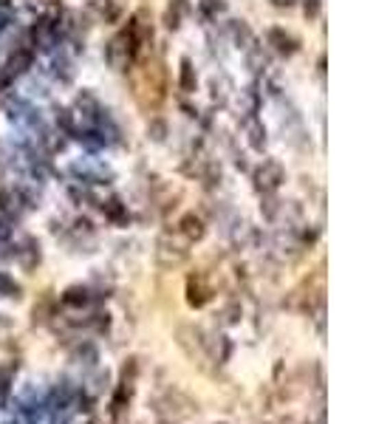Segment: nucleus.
Returning <instances> with one entry per match:
<instances>
[{
    "label": "nucleus",
    "mask_w": 376,
    "mask_h": 424,
    "mask_svg": "<svg viewBox=\"0 0 376 424\" xmlns=\"http://www.w3.org/2000/svg\"><path fill=\"white\" fill-rule=\"evenodd\" d=\"M164 88H167V74L161 62H145L133 74V93L142 108L156 110L164 102Z\"/></svg>",
    "instance_id": "nucleus-1"
},
{
    "label": "nucleus",
    "mask_w": 376,
    "mask_h": 424,
    "mask_svg": "<svg viewBox=\"0 0 376 424\" xmlns=\"http://www.w3.org/2000/svg\"><path fill=\"white\" fill-rule=\"evenodd\" d=\"M136 54H139V45L133 43V37L128 32H119L116 37H110L108 45H105V60L116 71H128L133 65Z\"/></svg>",
    "instance_id": "nucleus-2"
},
{
    "label": "nucleus",
    "mask_w": 376,
    "mask_h": 424,
    "mask_svg": "<svg viewBox=\"0 0 376 424\" xmlns=\"http://www.w3.org/2000/svg\"><path fill=\"white\" fill-rule=\"evenodd\" d=\"M156 263L161 266V269H178V266H184L187 261H190V249H187L184 244H178V241H173V238H158L156 241Z\"/></svg>",
    "instance_id": "nucleus-3"
},
{
    "label": "nucleus",
    "mask_w": 376,
    "mask_h": 424,
    "mask_svg": "<svg viewBox=\"0 0 376 424\" xmlns=\"http://www.w3.org/2000/svg\"><path fill=\"white\" fill-rule=\"evenodd\" d=\"M156 410L161 416H170V419H181V416H190L193 413V402L187 399L181 390H167L161 399H156Z\"/></svg>",
    "instance_id": "nucleus-4"
},
{
    "label": "nucleus",
    "mask_w": 376,
    "mask_h": 424,
    "mask_svg": "<svg viewBox=\"0 0 376 424\" xmlns=\"http://www.w3.org/2000/svg\"><path fill=\"white\" fill-rule=\"evenodd\" d=\"M283 178H286V173L280 167V161H272V158H266L261 167L255 170V184H257V190H263V193H274L277 187L283 184Z\"/></svg>",
    "instance_id": "nucleus-5"
},
{
    "label": "nucleus",
    "mask_w": 376,
    "mask_h": 424,
    "mask_svg": "<svg viewBox=\"0 0 376 424\" xmlns=\"http://www.w3.org/2000/svg\"><path fill=\"white\" fill-rule=\"evenodd\" d=\"M178 345L190 353V357H196V353H204L207 351V340H204V334H201V328H196V325H184V328H178Z\"/></svg>",
    "instance_id": "nucleus-6"
},
{
    "label": "nucleus",
    "mask_w": 376,
    "mask_h": 424,
    "mask_svg": "<svg viewBox=\"0 0 376 424\" xmlns=\"http://www.w3.org/2000/svg\"><path fill=\"white\" fill-rule=\"evenodd\" d=\"M209 297H213V289L207 286L204 274H193L190 280H187V303H190V305L201 309V305L209 303Z\"/></svg>",
    "instance_id": "nucleus-7"
},
{
    "label": "nucleus",
    "mask_w": 376,
    "mask_h": 424,
    "mask_svg": "<svg viewBox=\"0 0 376 424\" xmlns=\"http://www.w3.org/2000/svg\"><path fill=\"white\" fill-rule=\"evenodd\" d=\"M14 257H17V263L26 269V272H32L37 263H40V244L34 241V238H26L20 246H17V252H14Z\"/></svg>",
    "instance_id": "nucleus-8"
},
{
    "label": "nucleus",
    "mask_w": 376,
    "mask_h": 424,
    "mask_svg": "<svg viewBox=\"0 0 376 424\" xmlns=\"http://www.w3.org/2000/svg\"><path fill=\"white\" fill-rule=\"evenodd\" d=\"M178 232H181L190 244H196V241H201L204 235H207V226H204V221L196 215V212H187V215L178 221Z\"/></svg>",
    "instance_id": "nucleus-9"
},
{
    "label": "nucleus",
    "mask_w": 376,
    "mask_h": 424,
    "mask_svg": "<svg viewBox=\"0 0 376 424\" xmlns=\"http://www.w3.org/2000/svg\"><path fill=\"white\" fill-rule=\"evenodd\" d=\"M266 40H269V45H272L277 54H294L297 51V40L289 32H283V29H272L266 34Z\"/></svg>",
    "instance_id": "nucleus-10"
},
{
    "label": "nucleus",
    "mask_w": 376,
    "mask_h": 424,
    "mask_svg": "<svg viewBox=\"0 0 376 424\" xmlns=\"http://www.w3.org/2000/svg\"><path fill=\"white\" fill-rule=\"evenodd\" d=\"M29 65H32V51L17 49V51L12 54V60H9V65H6V74H9V77H20Z\"/></svg>",
    "instance_id": "nucleus-11"
},
{
    "label": "nucleus",
    "mask_w": 376,
    "mask_h": 424,
    "mask_svg": "<svg viewBox=\"0 0 376 424\" xmlns=\"http://www.w3.org/2000/svg\"><path fill=\"white\" fill-rule=\"evenodd\" d=\"M62 303L71 305V309H85V305L91 303V292L82 289V286H71V289L62 294Z\"/></svg>",
    "instance_id": "nucleus-12"
},
{
    "label": "nucleus",
    "mask_w": 376,
    "mask_h": 424,
    "mask_svg": "<svg viewBox=\"0 0 376 424\" xmlns=\"http://www.w3.org/2000/svg\"><path fill=\"white\" fill-rule=\"evenodd\" d=\"M91 9L99 14V20H105V23H113V20H119V6L113 3V0H93L91 3Z\"/></svg>",
    "instance_id": "nucleus-13"
},
{
    "label": "nucleus",
    "mask_w": 376,
    "mask_h": 424,
    "mask_svg": "<svg viewBox=\"0 0 376 424\" xmlns=\"http://www.w3.org/2000/svg\"><path fill=\"white\" fill-rule=\"evenodd\" d=\"M244 128H246V139H249V145L261 150V148H263V141H266V130H263V125H261V122H257L255 116H252V119H246V125H244Z\"/></svg>",
    "instance_id": "nucleus-14"
},
{
    "label": "nucleus",
    "mask_w": 376,
    "mask_h": 424,
    "mask_svg": "<svg viewBox=\"0 0 376 424\" xmlns=\"http://www.w3.org/2000/svg\"><path fill=\"white\" fill-rule=\"evenodd\" d=\"M178 85H181V91H196V68H193V62L190 60H181V77H178Z\"/></svg>",
    "instance_id": "nucleus-15"
},
{
    "label": "nucleus",
    "mask_w": 376,
    "mask_h": 424,
    "mask_svg": "<svg viewBox=\"0 0 376 424\" xmlns=\"http://www.w3.org/2000/svg\"><path fill=\"white\" fill-rule=\"evenodd\" d=\"M102 212H105V215H108L110 221H125V207H122L119 198L105 201V204H102Z\"/></svg>",
    "instance_id": "nucleus-16"
},
{
    "label": "nucleus",
    "mask_w": 376,
    "mask_h": 424,
    "mask_svg": "<svg viewBox=\"0 0 376 424\" xmlns=\"http://www.w3.org/2000/svg\"><path fill=\"white\" fill-rule=\"evenodd\" d=\"M74 360H85V365H97L99 362V353L91 342H82L77 351H74Z\"/></svg>",
    "instance_id": "nucleus-17"
},
{
    "label": "nucleus",
    "mask_w": 376,
    "mask_h": 424,
    "mask_svg": "<svg viewBox=\"0 0 376 424\" xmlns=\"http://www.w3.org/2000/svg\"><path fill=\"white\" fill-rule=\"evenodd\" d=\"M221 325H235V322H241V305L238 303H229L221 309Z\"/></svg>",
    "instance_id": "nucleus-18"
},
{
    "label": "nucleus",
    "mask_w": 376,
    "mask_h": 424,
    "mask_svg": "<svg viewBox=\"0 0 376 424\" xmlns=\"http://www.w3.org/2000/svg\"><path fill=\"white\" fill-rule=\"evenodd\" d=\"M0 297H20V286L6 272H0Z\"/></svg>",
    "instance_id": "nucleus-19"
},
{
    "label": "nucleus",
    "mask_w": 376,
    "mask_h": 424,
    "mask_svg": "<svg viewBox=\"0 0 376 424\" xmlns=\"http://www.w3.org/2000/svg\"><path fill=\"white\" fill-rule=\"evenodd\" d=\"M232 37H235V43H244V49H246V43H252V32L244 26V23H238V20L232 23Z\"/></svg>",
    "instance_id": "nucleus-20"
},
{
    "label": "nucleus",
    "mask_w": 376,
    "mask_h": 424,
    "mask_svg": "<svg viewBox=\"0 0 376 424\" xmlns=\"http://www.w3.org/2000/svg\"><path fill=\"white\" fill-rule=\"evenodd\" d=\"M148 136H150L153 141H164V136H167V125H164L161 119H153V122L148 125Z\"/></svg>",
    "instance_id": "nucleus-21"
},
{
    "label": "nucleus",
    "mask_w": 376,
    "mask_h": 424,
    "mask_svg": "<svg viewBox=\"0 0 376 424\" xmlns=\"http://www.w3.org/2000/svg\"><path fill=\"white\" fill-rule=\"evenodd\" d=\"M108 382H110V373H108V370H97V376L91 379V385H93L91 390H93V393H99L102 388H108Z\"/></svg>",
    "instance_id": "nucleus-22"
},
{
    "label": "nucleus",
    "mask_w": 376,
    "mask_h": 424,
    "mask_svg": "<svg viewBox=\"0 0 376 424\" xmlns=\"http://www.w3.org/2000/svg\"><path fill=\"white\" fill-rule=\"evenodd\" d=\"M201 9H204L209 17H215V14H221L226 6L221 3V0H201Z\"/></svg>",
    "instance_id": "nucleus-23"
},
{
    "label": "nucleus",
    "mask_w": 376,
    "mask_h": 424,
    "mask_svg": "<svg viewBox=\"0 0 376 424\" xmlns=\"http://www.w3.org/2000/svg\"><path fill=\"white\" fill-rule=\"evenodd\" d=\"M320 14V0H305V17H317Z\"/></svg>",
    "instance_id": "nucleus-24"
},
{
    "label": "nucleus",
    "mask_w": 376,
    "mask_h": 424,
    "mask_svg": "<svg viewBox=\"0 0 376 424\" xmlns=\"http://www.w3.org/2000/svg\"><path fill=\"white\" fill-rule=\"evenodd\" d=\"M263 209H266V218H274V212H277V201H274V198H269Z\"/></svg>",
    "instance_id": "nucleus-25"
},
{
    "label": "nucleus",
    "mask_w": 376,
    "mask_h": 424,
    "mask_svg": "<svg viewBox=\"0 0 376 424\" xmlns=\"http://www.w3.org/2000/svg\"><path fill=\"white\" fill-rule=\"evenodd\" d=\"M9 235V226H6V221H0V238H6Z\"/></svg>",
    "instance_id": "nucleus-26"
},
{
    "label": "nucleus",
    "mask_w": 376,
    "mask_h": 424,
    "mask_svg": "<svg viewBox=\"0 0 376 424\" xmlns=\"http://www.w3.org/2000/svg\"><path fill=\"white\" fill-rule=\"evenodd\" d=\"M272 3H274V6H292L294 0H272Z\"/></svg>",
    "instance_id": "nucleus-27"
},
{
    "label": "nucleus",
    "mask_w": 376,
    "mask_h": 424,
    "mask_svg": "<svg viewBox=\"0 0 376 424\" xmlns=\"http://www.w3.org/2000/svg\"><path fill=\"white\" fill-rule=\"evenodd\" d=\"M274 424H292V421H289V419H280V421H274Z\"/></svg>",
    "instance_id": "nucleus-28"
}]
</instances>
